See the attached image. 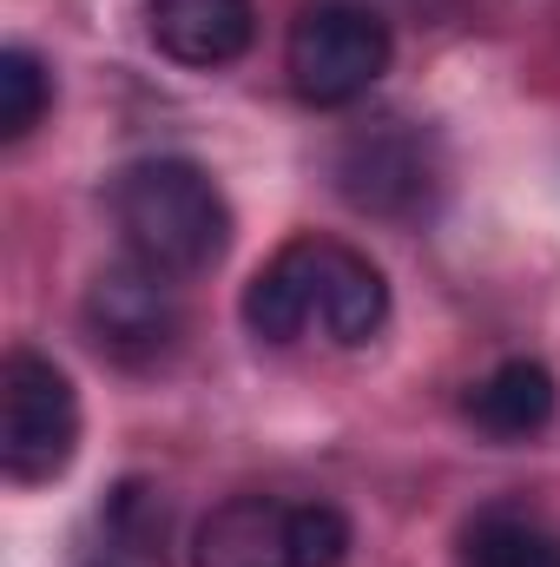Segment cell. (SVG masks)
<instances>
[{
    "label": "cell",
    "mask_w": 560,
    "mask_h": 567,
    "mask_svg": "<svg viewBox=\"0 0 560 567\" xmlns=\"http://www.w3.org/2000/svg\"><path fill=\"white\" fill-rule=\"evenodd\" d=\"M245 330L258 343H303L310 330L336 350H363L390 323V284L383 271L336 238H290L278 258H265L245 284Z\"/></svg>",
    "instance_id": "obj_1"
},
{
    "label": "cell",
    "mask_w": 560,
    "mask_h": 567,
    "mask_svg": "<svg viewBox=\"0 0 560 567\" xmlns=\"http://www.w3.org/2000/svg\"><path fill=\"white\" fill-rule=\"evenodd\" d=\"M113 225L126 258L152 265L158 278H205L231 251V198L225 185L178 152L133 158L113 178Z\"/></svg>",
    "instance_id": "obj_2"
},
{
    "label": "cell",
    "mask_w": 560,
    "mask_h": 567,
    "mask_svg": "<svg viewBox=\"0 0 560 567\" xmlns=\"http://www.w3.org/2000/svg\"><path fill=\"white\" fill-rule=\"evenodd\" d=\"M80 455V390L46 350H7L0 363V468L20 488L60 482Z\"/></svg>",
    "instance_id": "obj_3"
},
{
    "label": "cell",
    "mask_w": 560,
    "mask_h": 567,
    "mask_svg": "<svg viewBox=\"0 0 560 567\" xmlns=\"http://www.w3.org/2000/svg\"><path fill=\"white\" fill-rule=\"evenodd\" d=\"M390 20L356 7V0H317L297 13L290 40H283V73L290 93L303 106H356L383 73H390Z\"/></svg>",
    "instance_id": "obj_4"
},
{
    "label": "cell",
    "mask_w": 560,
    "mask_h": 567,
    "mask_svg": "<svg viewBox=\"0 0 560 567\" xmlns=\"http://www.w3.org/2000/svg\"><path fill=\"white\" fill-rule=\"evenodd\" d=\"M336 192L370 212V218H416L428 212L435 185H442V158L435 140L409 126V120H376V126H356L350 140L336 145Z\"/></svg>",
    "instance_id": "obj_5"
},
{
    "label": "cell",
    "mask_w": 560,
    "mask_h": 567,
    "mask_svg": "<svg viewBox=\"0 0 560 567\" xmlns=\"http://www.w3.org/2000/svg\"><path fill=\"white\" fill-rule=\"evenodd\" d=\"M80 317H86V337L100 343V357L133 363V370L172 357V343H178V297H172V278H158L139 258L106 265L100 278L86 284Z\"/></svg>",
    "instance_id": "obj_6"
},
{
    "label": "cell",
    "mask_w": 560,
    "mask_h": 567,
    "mask_svg": "<svg viewBox=\"0 0 560 567\" xmlns=\"http://www.w3.org/2000/svg\"><path fill=\"white\" fill-rule=\"evenodd\" d=\"M145 27H152V47L165 60L211 73V66L245 60V47L258 33V7L251 0H152Z\"/></svg>",
    "instance_id": "obj_7"
},
{
    "label": "cell",
    "mask_w": 560,
    "mask_h": 567,
    "mask_svg": "<svg viewBox=\"0 0 560 567\" xmlns=\"http://www.w3.org/2000/svg\"><path fill=\"white\" fill-rule=\"evenodd\" d=\"M191 567H297L290 548V502L231 495L191 528Z\"/></svg>",
    "instance_id": "obj_8"
},
{
    "label": "cell",
    "mask_w": 560,
    "mask_h": 567,
    "mask_svg": "<svg viewBox=\"0 0 560 567\" xmlns=\"http://www.w3.org/2000/svg\"><path fill=\"white\" fill-rule=\"evenodd\" d=\"M554 410H560V383H554V370L535 363V357L495 363L462 396V416L481 429L488 442H528V435H541V429L554 423Z\"/></svg>",
    "instance_id": "obj_9"
},
{
    "label": "cell",
    "mask_w": 560,
    "mask_h": 567,
    "mask_svg": "<svg viewBox=\"0 0 560 567\" xmlns=\"http://www.w3.org/2000/svg\"><path fill=\"white\" fill-rule=\"evenodd\" d=\"M462 567H560V528L515 508H488L462 528Z\"/></svg>",
    "instance_id": "obj_10"
},
{
    "label": "cell",
    "mask_w": 560,
    "mask_h": 567,
    "mask_svg": "<svg viewBox=\"0 0 560 567\" xmlns=\"http://www.w3.org/2000/svg\"><path fill=\"white\" fill-rule=\"evenodd\" d=\"M53 113V73L33 47L0 53V145L33 140V126Z\"/></svg>",
    "instance_id": "obj_11"
},
{
    "label": "cell",
    "mask_w": 560,
    "mask_h": 567,
    "mask_svg": "<svg viewBox=\"0 0 560 567\" xmlns=\"http://www.w3.org/2000/svg\"><path fill=\"white\" fill-rule=\"evenodd\" d=\"M290 548L297 567H343L356 548V528L336 502H290Z\"/></svg>",
    "instance_id": "obj_12"
},
{
    "label": "cell",
    "mask_w": 560,
    "mask_h": 567,
    "mask_svg": "<svg viewBox=\"0 0 560 567\" xmlns=\"http://www.w3.org/2000/svg\"><path fill=\"white\" fill-rule=\"evenodd\" d=\"M106 528L133 548V555H165V502H158V488L152 482H126L113 502H106Z\"/></svg>",
    "instance_id": "obj_13"
}]
</instances>
